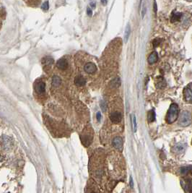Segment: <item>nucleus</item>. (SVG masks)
<instances>
[{
    "mask_svg": "<svg viewBox=\"0 0 192 193\" xmlns=\"http://www.w3.org/2000/svg\"><path fill=\"white\" fill-rule=\"evenodd\" d=\"M178 106L176 103L171 105L166 116V121L168 124H172L178 119Z\"/></svg>",
    "mask_w": 192,
    "mask_h": 193,
    "instance_id": "f257e3e1",
    "label": "nucleus"
},
{
    "mask_svg": "<svg viewBox=\"0 0 192 193\" xmlns=\"http://www.w3.org/2000/svg\"><path fill=\"white\" fill-rule=\"evenodd\" d=\"M191 122V114L188 111H183L181 114L180 119H179V124L182 127H186L188 126Z\"/></svg>",
    "mask_w": 192,
    "mask_h": 193,
    "instance_id": "f03ea898",
    "label": "nucleus"
},
{
    "mask_svg": "<svg viewBox=\"0 0 192 193\" xmlns=\"http://www.w3.org/2000/svg\"><path fill=\"white\" fill-rule=\"evenodd\" d=\"M80 139H81V142H82V145H83L85 147H88L91 144L92 141H93V136L92 135L91 133H85L84 132L82 135H81L80 136Z\"/></svg>",
    "mask_w": 192,
    "mask_h": 193,
    "instance_id": "7ed1b4c3",
    "label": "nucleus"
},
{
    "mask_svg": "<svg viewBox=\"0 0 192 193\" xmlns=\"http://www.w3.org/2000/svg\"><path fill=\"white\" fill-rule=\"evenodd\" d=\"M183 98L187 103H192V85H188L184 88Z\"/></svg>",
    "mask_w": 192,
    "mask_h": 193,
    "instance_id": "20e7f679",
    "label": "nucleus"
},
{
    "mask_svg": "<svg viewBox=\"0 0 192 193\" xmlns=\"http://www.w3.org/2000/svg\"><path fill=\"white\" fill-rule=\"evenodd\" d=\"M110 117L111 121L113 122V123H119V122L121 121L122 119V114L121 113L119 112V111H113L110 114Z\"/></svg>",
    "mask_w": 192,
    "mask_h": 193,
    "instance_id": "39448f33",
    "label": "nucleus"
},
{
    "mask_svg": "<svg viewBox=\"0 0 192 193\" xmlns=\"http://www.w3.org/2000/svg\"><path fill=\"white\" fill-rule=\"evenodd\" d=\"M113 146L116 148L118 151H121L122 147H123V140L121 137H116L113 138L112 141Z\"/></svg>",
    "mask_w": 192,
    "mask_h": 193,
    "instance_id": "423d86ee",
    "label": "nucleus"
},
{
    "mask_svg": "<svg viewBox=\"0 0 192 193\" xmlns=\"http://www.w3.org/2000/svg\"><path fill=\"white\" fill-rule=\"evenodd\" d=\"M84 70L88 74H93L95 72H96L97 67L93 62H88L84 67Z\"/></svg>",
    "mask_w": 192,
    "mask_h": 193,
    "instance_id": "0eeeda50",
    "label": "nucleus"
},
{
    "mask_svg": "<svg viewBox=\"0 0 192 193\" xmlns=\"http://www.w3.org/2000/svg\"><path fill=\"white\" fill-rule=\"evenodd\" d=\"M35 90H36V92L39 95H41V94H44L46 91V84L45 83L41 82L37 83L35 85Z\"/></svg>",
    "mask_w": 192,
    "mask_h": 193,
    "instance_id": "6e6552de",
    "label": "nucleus"
},
{
    "mask_svg": "<svg viewBox=\"0 0 192 193\" xmlns=\"http://www.w3.org/2000/svg\"><path fill=\"white\" fill-rule=\"evenodd\" d=\"M56 67L59 70H66L68 67V62L65 58H61L57 62Z\"/></svg>",
    "mask_w": 192,
    "mask_h": 193,
    "instance_id": "1a4fd4ad",
    "label": "nucleus"
},
{
    "mask_svg": "<svg viewBox=\"0 0 192 193\" xmlns=\"http://www.w3.org/2000/svg\"><path fill=\"white\" fill-rule=\"evenodd\" d=\"M74 83L77 86H84L86 83V80L81 75L77 76L74 79Z\"/></svg>",
    "mask_w": 192,
    "mask_h": 193,
    "instance_id": "9d476101",
    "label": "nucleus"
},
{
    "mask_svg": "<svg viewBox=\"0 0 192 193\" xmlns=\"http://www.w3.org/2000/svg\"><path fill=\"white\" fill-rule=\"evenodd\" d=\"M147 0H141L140 4H139V10L141 11L142 18L144 17L146 13V9H147Z\"/></svg>",
    "mask_w": 192,
    "mask_h": 193,
    "instance_id": "9b49d317",
    "label": "nucleus"
},
{
    "mask_svg": "<svg viewBox=\"0 0 192 193\" xmlns=\"http://www.w3.org/2000/svg\"><path fill=\"white\" fill-rule=\"evenodd\" d=\"M183 186L187 192L189 193L192 192V183L191 180L186 179L185 181H183Z\"/></svg>",
    "mask_w": 192,
    "mask_h": 193,
    "instance_id": "f8f14e48",
    "label": "nucleus"
},
{
    "mask_svg": "<svg viewBox=\"0 0 192 193\" xmlns=\"http://www.w3.org/2000/svg\"><path fill=\"white\" fill-rule=\"evenodd\" d=\"M158 53H157L156 52H152V53L150 54V55L149 56V57H148L149 64H151V65H152V64L155 63V62L158 61Z\"/></svg>",
    "mask_w": 192,
    "mask_h": 193,
    "instance_id": "ddd939ff",
    "label": "nucleus"
},
{
    "mask_svg": "<svg viewBox=\"0 0 192 193\" xmlns=\"http://www.w3.org/2000/svg\"><path fill=\"white\" fill-rule=\"evenodd\" d=\"M181 18V14L180 12H173L172 15H171V22L172 23H176V22L180 21Z\"/></svg>",
    "mask_w": 192,
    "mask_h": 193,
    "instance_id": "4468645a",
    "label": "nucleus"
},
{
    "mask_svg": "<svg viewBox=\"0 0 192 193\" xmlns=\"http://www.w3.org/2000/svg\"><path fill=\"white\" fill-rule=\"evenodd\" d=\"M61 83V80L59 76H54L53 78H52V85L54 87H59Z\"/></svg>",
    "mask_w": 192,
    "mask_h": 193,
    "instance_id": "2eb2a0df",
    "label": "nucleus"
},
{
    "mask_svg": "<svg viewBox=\"0 0 192 193\" xmlns=\"http://www.w3.org/2000/svg\"><path fill=\"white\" fill-rule=\"evenodd\" d=\"M42 62L44 65H46V66H50V65H51L52 64H53L54 60L53 59L51 58V57H45V58L43 60Z\"/></svg>",
    "mask_w": 192,
    "mask_h": 193,
    "instance_id": "dca6fc26",
    "label": "nucleus"
},
{
    "mask_svg": "<svg viewBox=\"0 0 192 193\" xmlns=\"http://www.w3.org/2000/svg\"><path fill=\"white\" fill-rule=\"evenodd\" d=\"M184 149H185V146H184L183 145L180 144V143H179V144H177L175 147H174V151H175L176 153L183 152Z\"/></svg>",
    "mask_w": 192,
    "mask_h": 193,
    "instance_id": "f3484780",
    "label": "nucleus"
},
{
    "mask_svg": "<svg viewBox=\"0 0 192 193\" xmlns=\"http://www.w3.org/2000/svg\"><path fill=\"white\" fill-rule=\"evenodd\" d=\"M165 86H166V82L163 80V78L158 77V83H157V87L159 88H163Z\"/></svg>",
    "mask_w": 192,
    "mask_h": 193,
    "instance_id": "a211bd4d",
    "label": "nucleus"
},
{
    "mask_svg": "<svg viewBox=\"0 0 192 193\" xmlns=\"http://www.w3.org/2000/svg\"><path fill=\"white\" fill-rule=\"evenodd\" d=\"M130 33H131V27H130L129 24H128L127 26H126V31H125V33H124V41H127V40L128 39V36H129Z\"/></svg>",
    "mask_w": 192,
    "mask_h": 193,
    "instance_id": "6ab92c4d",
    "label": "nucleus"
},
{
    "mask_svg": "<svg viewBox=\"0 0 192 193\" xmlns=\"http://www.w3.org/2000/svg\"><path fill=\"white\" fill-rule=\"evenodd\" d=\"M155 119V113L153 110L149 111L148 113V120L150 122H154Z\"/></svg>",
    "mask_w": 192,
    "mask_h": 193,
    "instance_id": "aec40b11",
    "label": "nucleus"
},
{
    "mask_svg": "<svg viewBox=\"0 0 192 193\" xmlns=\"http://www.w3.org/2000/svg\"><path fill=\"white\" fill-rule=\"evenodd\" d=\"M131 118H132V128L134 130V132L136 131L137 130V124H136V118L134 114L131 115Z\"/></svg>",
    "mask_w": 192,
    "mask_h": 193,
    "instance_id": "412c9836",
    "label": "nucleus"
},
{
    "mask_svg": "<svg viewBox=\"0 0 192 193\" xmlns=\"http://www.w3.org/2000/svg\"><path fill=\"white\" fill-rule=\"evenodd\" d=\"M120 84H121L120 79L118 77H117V78H116V79H114L113 80L112 82H111V85L113 88L118 87V86H120Z\"/></svg>",
    "mask_w": 192,
    "mask_h": 193,
    "instance_id": "4be33fe9",
    "label": "nucleus"
},
{
    "mask_svg": "<svg viewBox=\"0 0 192 193\" xmlns=\"http://www.w3.org/2000/svg\"><path fill=\"white\" fill-rule=\"evenodd\" d=\"M101 107L103 111H106V109H107V104H106V101L102 100V101L101 102Z\"/></svg>",
    "mask_w": 192,
    "mask_h": 193,
    "instance_id": "5701e85b",
    "label": "nucleus"
},
{
    "mask_svg": "<svg viewBox=\"0 0 192 193\" xmlns=\"http://www.w3.org/2000/svg\"><path fill=\"white\" fill-rule=\"evenodd\" d=\"M49 7V1H46V2H44V4H42V6H41V8H42V9H44V10H45V11L48 10Z\"/></svg>",
    "mask_w": 192,
    "mask_h": 193,
    "instance_id": "b1692460",
    "label": "nucleus"
},
{
    "mask_svg": "<svg viewBox=\"0 0 192 193\" xmlns=\"http://www.w3.org/2000/svg\"><path fill=\"white\" fill-rule=\"evenodd\" d=\"M96 118H97V120H98V122H100V121H101V113L100 112V111L97 112Z\"/></svg>",
    "mask_w": 192,
    "mask_h": 193,
    "instance_id": "393cba45",
    "label": "nucleus"
},
{
    "mask_svg": "<svg viewBox=\"0 0 192 193\" xmlns=\"http://www.w3.org/2000/svg\"><path fill=\"white\" fill-rule=\"evenodd\" d=\"M87 14H88L89 16H91L92 14H93V12H92L91 9H90V7L87 8Z\"/></svg>",
    "mask_w": 192,
    "mask_h": 193,
    "instance_id": "a878e982",
    "label": "nucleus"
},
{
    "mask_svg": "<svg viewBox=\"0 0 192 193\" xmlns=\"http://www.w3.org/2000/svg\"><path fill=\"white\" fill-rule=\"evenodd\" d=\"M130 186H131V188H132L133 186H134V183H133L132 177H131V176H130Z\"/></svg>",
    "mask_w": 192,
    "mask_h": 193,
    "instance_id": "bb28decb",
    "label": "nucleus"
},
{
    "mask_svg": "<svg viewBox=\"0 0 192 193\" xmlns=\"http://www.w3.org/2000/svg\"><path fill=\"white\" fill-rule=\"evenodd\" d=\"M101 1H102V4H103V5H106V4H107V1H106V0H101Z\"/></svg>",
    "mask_w": 192,
    "mask_h": 193,
    "instance_id": "cd10ccee",
    "label": "nucleus"
},
{
    "mask_svg": "<svg viewBox=\"0 0 192 193\" xmlns=\"http://www.w3.org/2000/svg\"><path fill=\"white\" fill-rule=\"evenodd\" d=\"M90 4H91V5H92V7H96V3H95V2H93V3L92 2Z\"/></svg>",
    "mask_w": 192,
    "mask_h": 193,
    "instance_id": "c85d7f7f",
    "label": "nucleus"
},
{
    "mask_svg": "<svg viewBox=\"0 0 192 193\" xmlns=\"http://www.w3.org/2000/svg\"><path fill=\"white\" fill-rule=\"evenodd\" d=\"M88 193H98V192H96V191H90Z\"/></svg>",
    "mask_w": 192,
    "mask_h": 193,
    "instance_id": "c756f323",
    "label": "nucleus"
},
{
    "mask_svg": "<svg viewBox=\"0 0 192 193\" xmlns=\"http://www.w3.org/2000/svg\"><path fill=\"white\" fill-rule=\"evenodd\" d=\"M186 1H192V0H186Z\"/></svg>",
    "mask_w": 192,
    "mask_h": 193,
    "instance_id": "7c9ffc66",
    "label": "nucleus"
}]
</instances>
